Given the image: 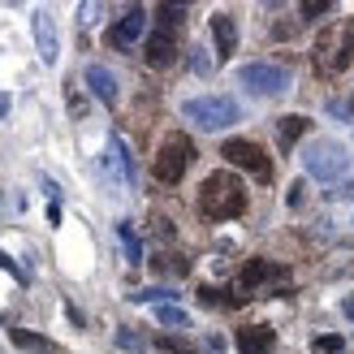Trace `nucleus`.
<instances>
[{
  "mask_svg": "<svg viewBox=\"0 0 354 354\" xmlns=\"http://www.w3.org/2000/svg\"><path fill=\"white\" fill-rule=\"evenodd\" d=\"M354 65V17H337L328 22L311 44V69L320 78H342Z\"/></svg>",
  "mask_w": 354,
  "mask_h": 354,
  "instance_id": "nucleus-1",
  "label": "nucleus"
},
{
  "mask_svg": "<svg viewBox=\"0 0 354 354\" xmlns=\"http://www.w3.org/2000/svg\"><path fill=\"white\" fill-rule=\"evenodd\" d=\"M199 212H203L207 221H238L242 212H246V186H242V177L229 173V169L207 173L203 186H199Z\"/></svg>",
  "mask_w": 354,
  "mask_h": 354,
  "instance_id": "nucleus-2",
  "label": "nucleus"
},
{
  "mask_svg": "<svg viewBox=\"0 0 354 354\" xmlns=\"http://www.w3.org/2000/svg\"><path fill=\"white\" fill-rule=\"evenodd\" d=\"M182 26H186V5H156V26L143 44L147 65L165 69L177 61V35H182Z\"/></svg>",
  "mask_w": 354,
  "mask_h": 354,
  "instance_id": "nucleus-3",
  "label": "nucleus"
},
{
  "mask_svg": "<svg viewBox=\"0 0 354 354\" xmlns=\"http://www.w3.org/2000/svg\"><path fill=\"white\" fill-rule=\"evenodd\" d=\"M298 160H303V173L311 182H324V186H337L350 173V151H346V143H337V138H311Z\"/></svg>",
  "mask_w": 354,
  "mask_h": 354,
  "instance_id": "nucleus-4",
  "label": "nucleus"
},
{
  "mask_svg": "<svg viewBox=\"0 0 354 354\" xmlns=\"http://www.w3.org/2000/svg\"><path fill=\"white\" fill-rule=\"evenodd\" d=\"M182 117L194 121L199 130H229V126H238L242 121V104L234 95H194L182 104Z\"/></svg>",
  "mask_w": 354,
  "mask_h": 354,
  "instance_id": "nucleus-5",
  "label": "nucleus"
},
{
  "mask_svg": "<svg viewBox=\"0 0 354 354\" xmlns=\"http://www.w3.org/2000/svg\"><path fill=\"white\" fill-rule=\"evenodd\" d=\"M238 290L246 298H272L281 290H290V268L277 259H251L238 277Z\"/></svg>",
  "mask_w": 354,
  "mask_h": 354,
  "instance_id": "nucleus-6",
  "label": "nucleus"
},
{
  "mask_svg": "<svg viewBox=\"0 0 354 354\" xmlns=\"http://www.w3.org/2000/svg\"><path fill=\"white\" fill-rule=\"evenodd\" d=\"M190 165H194V143L186 134H169L160 143V151H156V160H151V177L165 186H177Z\"/></svg>",
  "mask_w": 354,
  "mask_h": 354,
  "instance_id": "nucleus-7",
  "label": "nucleus"
},
{
  "mask_svg": "<svg viewBox=\"0 0 354 354\" xmlns=\"http://www.w3.org/2000/svg\"><path fill=\"white\" fill-rule=\"evenodd\" d=\"M238 82H242V91H251L259 100H272V95L290 91V69L286 65H268V61H251V65L238 69Z\"/></svg>",
  "mask_w": 354,
  "mask_h": 354,
  "instance_id": "nucleus-8",
  "label": "nucleus"
},
{
  "mask_svg": "<svg viewBox=\"0 0 354 354\" xmlns=\"http://www.w3.org/2000/svg\"><path fill=\"white\" fill-rule=\"evenodd\" d=\"M221 156H225L234 169H246L255 182H272V160L263 156V147L255 143V138H225V143H221Z\"/></svg>",
  "mask_w": 354,
  "mask_h": 354,
  "instance_id": "nucleus-9",
  "label": "nucleus"
},
{
  "mask_svg": "<svg viewBox=\"0 0 354 354\" xmlns=\"http://www.w3.org/2000/svg\"><path fill=\"white\" fill-rule=\"evenodd\" d=\"M143 30H147V9H143V5H130V9L109 26V44H113V48H134L138 39H143Z\"/></svg>",
  "mask_w": 354,
  "mask_h": 354,
  "instance_id": "nucleus-10",
  "label": "nucleus"
},
{
  "mask_svg": "<svg viewBox=\"0 0 354 354\" xmlns=\"http://www.w3.org/2000/svg\"><path fill=\"white\" fill-rule=\"evenodd\" d=\"M30 30H35L39 61H44V65H57V57H61V39H57V22H52V13L39 9V13H35V22H30Z\"/></svg>",
  "mask_w": 354,
  "mask_h": 354,
  "instance_id": "nucleus-11",
  "label": "nucleus"
},
{
  "mask_svg": "<svg viewBox=\"0 0 354 354\" xmlns=\"http://www.w3.org/2000/svg\"><path fill=\"white\" fill-rule=\"evenodd\" d=\"M109 173H117L121 186H130V190L138 186V165H134V156L121 134H109Z\"/></svg>",
  "mask_w": 354,
  "mask_h": 354,
  "instance_id": "nucleus-12",
  "label": "nucleus"
},
{
  "mask_svg": "<svg viewBox=\"0 0 354 354\" xmlns=\"http://www.w3.org/2000/svg\"><path fill=\"white\" fill-rule=\"evenodd\" d=\"M212 44H216V61H229L238 52V17L234 13H212Z\"/></svg>",
  "mask_w": 354,
  "mask_h": 354,
  "instance_id": "nucleus-13",
  "label": "nucleus"
},
{
  "mask_svg": "<svg viewBox=\"0 0 354 354\" xmlns=\"http://www.w3.org/2000/svg\"><path fill=\"white\" fill-rule=\"evenodd\" d=\"M234 346H238V354H272L277 333H272V324H246V328H238Z\"/></svg>",
  "mask_w": 354,
  "mask_h": 354,
  "instance_id": "nucleus-14",
  "label": "nucleus"
},
{
  "mask_svg": "<svg viewBox=\"0 0 354 354\" xmlns=\"http://www.w3.org/2000/svg\"><path fill=\"white\" fill-rule=\"evenodd\" d=\"M82 82L91 86V95L104 100V104H117V100H121V86H117V78H113L109 65H86V69H82Z\"/></svg>",
  "mask_w": 354,
  "mask_h": 354,
  "instance_id": "nucleus-15",
  "label": "nucleus"
},
{
  "mask_svg": "<svg viewBox=\"0 0 354 354\" xmlns=\"http://www.w3.org/2000/svg\"><path fill=\"white\" fill-rule=\"evenodd\" d=\"M307 130H311V117H303V113L281 117V121H277V147L290 156V151H294V143H298V138H303Z\"/></svg>",
  "mask_w": 354,
  "mask_h": 354,
  "instance_id": "nucleus-16",
  "label": "nucleus"
},
{
  "mask_svg": "<svg viewBox=\"0 0 354 354\" xmlns=\"http://www.w3.org/2000/svg\"><path fill=\"white\" fill-rule=\"evenodd\" d=\"M9 342L17 350H26V354H57V346L48 337H39V333H30V328H9Z\"/></svg>",
  "mask_w": 354,
  "mask_h": 354,
  "instance_id": "nucleus-17",
  "label": "nucleus"
},
{
  "mask_svg": "<svg viewBox=\"0 0 354 354\" xmlns=\"http://www.w3.org/2000/svg\"><path fill=\"white\" fill-rule=\"evenodd\" d=\"M117 238H121V246H126V259L130 263H143V238H138V229H134V221H121L117 225Z\"/></svg>",
  "mask_w": 354,
  "mask_h": 354,
  "instance_id": "nucleus-18",
  "label": "nucleus"
},
{
  "mask_svg": "<svg viewBox=\"0 0 354 354\" xmlns=\"http://www.w3.org/2000/svg\"><path fill=\"white\" fill-rule=\"evenodd\" d=\"M156 320L165 328H190V311L177 307V303H165V307H156Z\"/></svg>",
  "mask_w": 354,
  "mask_h": 354,
  "instance_id": "nucleus-19",
  "label": "nucleus"
},
{
  "mask_svg": "<svg viewBox=\"0 0 354 354\" xmlns=\"http://www.w3.org/2000/svg\"><path fill=\"white\" fill-rule=\"evenodd\" d=\"M199 303H203V307H238L242 298H229V290H216V286H203V290H199Z\"/></svg>",
  "mask_w": 354,
  "mask_h": 354,
  "instance_id": "nucleus-20",
  "label": "nucleus"
},
{
  "mask_svg": "<svg viewBox=\"0 0 354 354\" xmlns=\"http://www.w3.org/2000/svg\"><path fill=\"white\" fill-rule=\"evenodd\" d=\"M134 303H156V307H165V303H173V290H165V286H147V290H138V294H130Z\"/></svg>",
  "mask_w": 354,
  "mask_h": 354,
  "instance_id": "nucleus-21",
  "label": "nucleus"
},
{
  "mask_svg": "<svg viewBox=\"0 0 354 354\" xmlns=\"http://www.w3.org/2000/svg\"><path fill=\"white\" fill-rule=\"evenodd\" d=\"M65 104H69V117H74V121L86 117V95L78 91V82H69V86H65Z\"/></svg>",
  "mask_w": 354,
  "mask_h": 354,
  "instance_id": "nucleus-22",
  "label": "nucleus"
},
{
  "mask_svg": "<svg viewBox=\"0 0 354 354\" xmlns=\"http://www.w3.org/2000/svg\"><path fill=\"white\" fill-rule=\"evenodd\" d=\"M311 350H315V354H342L346 342L337 337V333H324V337H315V342H311Z\"/></svg>",
  "mask_w": 354,
  "mask_h": 354,
  "instance_id": "nucleus-23",
  "label": "nucleus"
},
{
  "mask_svg": "<svg viewBox=\"0 0 354 354\" xmlns=\"http://www.w3.org/2000/svg\"><path fill=\"white\" fill-rule=\"evenodd\" d=\"M156 268H160V272H177V277H186V272H190V259H186V255H182V259L169 255V259H156Z\"/></svg>",
  "mask_w": 354,
  "mask_h": 354,
  "instance_id": "nucleus-24",
  "label": "nucleus"
},
{
  "mask_svg": "<svg viewBox=\"0 0 354 354\" xmlns=\"http://www.w3.org/2000/svg\"><path fill=\"white\" fill-rule=\"evenodd\" d=\"M328 9H333V0H303V5H298V13H303V17H320Z\"/></svg>",
  "mask_w": 354,
  "mask_h": 354,
  "instance_id": "nucleus-25",
  "label": "nucleus"
},
{
  "mask_svg": "<svg viewBox=\"0 0 354 354\" xmlns=\"http://www.w3.org/2000/svg\"><path fill=\"white\" fill-rule=\"evenodd\" d=\"M190 69H194V74H207V69H212V61H207L203 48H190Z\"/></svg>",
  "mask_w": 354,
  "mask_h": 354,
  "instance_id": "nucleus-26",
  "label": "nucleus"
},
{
  "mask_svg": "<svg viewBox=\"0 0 354 354\" xmlns=\"http://www.w3.org/2000/svg\"><path fill=\"white\" fill-rule=\"evenodd\" d=\"M117 346H126V350H147V342H143V337H134L130 328H121V333H117Z\"/></svg>",
  "mask_w": 354,
  "mask_h": 354,
  "instance_id": "nucleus-27",
  "label": "nucleus"
},
{
  "mask_svg": "<svg viewBox=\"0 0 354 354\" xmlns=\"http://www.w3.org/2000/svg\"><path fill=\"white\" fill-rule=\"evenodd\" d=\"M203 354H225V337H221V333H207V337H203Z\"/></svg>",
  "mask_w": 354,
  "mask_h": 354,
  "instance_id": "nucleus-28",
  "label": "nucleus"
},
{
  "mask_svg": "<svg viewBox=\"0 0 354 354\" xmlns=\"http://www.w3.org/2000/svg\"><path fill=\"white\" fill-rule=\"evenodd\" d=\"M333 194H337V199H350V203H354V173H350V177H342Z\"/></svg>",
  "mask_w": 354,
  "mask_h": 354,
  "instance_id": "nucleus-29",
  "label": "nucleus"
},
{
  "mask_svg": "<svg viewBox=\"0 0 354 354\" xmlns=\"http://www.w3.org/2000/svg\"><path fill=\"white\" fill-rule=\"evenodd\" d=\"M0 268H5V272H9L13 281H26V272H22V268H17V263H13V259H9L5 251H0Z\"/></svg>",
  "mask_w": 354,
  "mask_h": 354,
  "instance_id": "nucleus-30",
  "label": "nucleus"
},
{
  "mask_svg": "<svg viewBox=\"0 0 354 354\" xmlns=\"http://www.w3.org/2000/svg\"><path fill=\"white\" fill-rule=\"evenodd\" d=\"M78 13H82V17H78V22H82V26H91V22H95V13H100V5H82Z\"/></svg>",
  "mask_w": 354,
  "mask_h": 354,
  "instance_id": "nucleus-31",
  "label": "nucleus"
},
{
  "mask_svg": "<svg viewBox=\"0 0 354 354\" xmlns=\"http://www.w3.org/2000/svg\"><path fill=\"white\" fill-rule=\"evenodd\" d=\"M286 199H290V207H298V203H303V182H294V186H290V194H286Z\"/></svg>",
  "mask_w": 354,
  "mask_h": 354,
  "instance_id": "nucleus-32",
  "label": "nucleus"
},
{
  "mask_svg": "<svg viewBox=\"0 0 354 354\" xmlns=\"http://www.w3.org/2000/svg\"><path fill=\"white\" fill-rule=\"evenodd\" d=\"M156 238L169 242V238H173V225H169V221H156Z\"/></svg>",
  "mask_w": 354,
  "mask_h": 354,
  "instance_id": "nucleus-33",
  "label": "nucleus"
},
{
  "mask_svg": "<svg viewBox=\"0 0 354 354\" xmlns=\"http://www.w3.org/2000/svg\"><path fill=\"white\" fill-rule=\"evenodd\" d=\"M342 311H346V320H354V294H346V303H342Z\"/></svg>",
  "mask_w": 354,
  "mask_h": 354,
  "instance_id": "nucleus-34",
  "label": "nucleus"
},
{
  "mask_svg": "<svg viewBox=\"0 0 354 354\" xmlns=\"http://www.w3.org/2000/svg\"><path fill=\"white\" fill-rule=\"evenodd\" d=\"M0 117H9V95H0Z\"/></svg>",
  "mask_w": 354,
  "mask_h": 354,
  "instance_id": "nucleus-35",
  "label": "nucleus"
}]
</instances>
